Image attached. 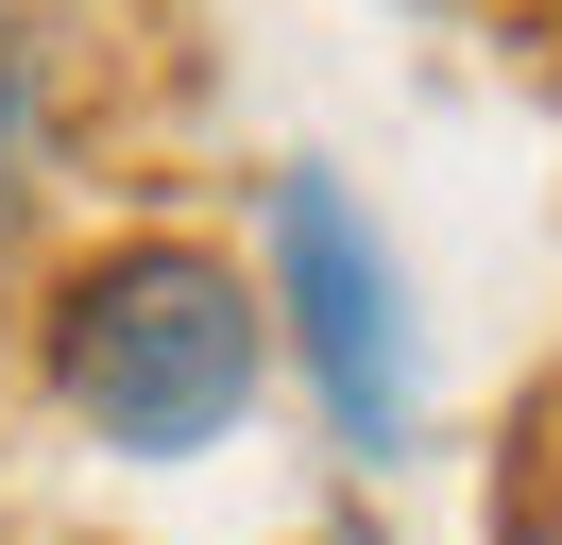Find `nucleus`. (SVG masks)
I'll return each mask as SVG.
<instances>
[{"label":"nucleus","instance_id":"f257e3e1","mask_svg":"<svg viewBox=\"0 0 562 545\" xmlns=\"http://www.w3.org/2000/svg\"><path fill=\"white\" fill-rule=\"evenodd\" d=\"M256 375H273V307L222 238H86L69 272L35 290V392L69 409L103 460H205L239 443Z\"/></svg>","mask_w":562,"mask_h":545},{"label":"nucleus","instance_id":"f03ea898","mask_svg":"<svg viewBox=\"0 0 562 545\" xmlns=\"http://www.w3.org/2000/svg\"><path fill=\"white\" fill-rule=\"evenodd\" d=\"M256 307L307 358L324 443L341 460H409L426 443V341H409V272H392L375 204L341 170H273V222H256Z\"/></svg>","mask_w":562,"mask_h":545},{"label":"nucleus","instance_id":"7ed1b4c3","mask_svg":"<svg viewBox=\"0 0 562 545\" xmlns=\"http://www.w3.org/2000/svg\"><path fill=\"white\" fill-rule=\"evenodd\" d=\"M0 545H69V529H0Z\"/></svg>","mask_w":562,"mask_h":545},{"label":"nucleus","instance_id":"20e7f679","mask_svg":"<svg viewBox=\"0 0 562 545\" xmlns=\"http://www.w3.org/2000/svg\"><path fill=\"white\" fill-rule=\"evenodd\" d=\"M307 545H375V529H307Z\"/></svg>","mask_w":562,"mask_h":545}]
</instances>
